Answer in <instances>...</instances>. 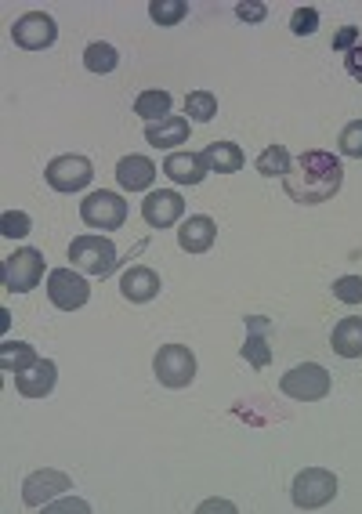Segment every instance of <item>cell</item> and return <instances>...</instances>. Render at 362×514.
<instances>
[{"instance_id": "cell-17", "label": "cell", "mask_w": 362, "mask_h": 514, "mask_svg": "<svg viewBox=\"0 0 362 514\" xmlns=\"http://www.w3.org/2000/svg\"><path fill=\"white\" fill-rule=\"evenodd\" d=\"M163 174L174 181V185H200L210 174L203 153H171L163 160Z\"/></svg>"}, {"instance_id": "cell-32", "label": "cell", "mask_w": 362, "mask_h": 514, "mask_svg": "<svg viewBox=\"0 0 362 514\" xmlns=\"http://www.w3.org/2000/svg\"><path fill=\"white\" fill-rule=\"evenodd\" d=\"M362 40H359V26H344L334 33V51L337 55H348L352 48H359Z\"/></svg>"}, {"instance_id": "cell-24", "label": "cell", "mask_w": 362, "mask_h": 514, "mask_svg": "<svg viewBox=\"0 0 362 514\" xmlns=\"http://www.w3.org/2000/svg\"><path fill=\"white\" fill-rule=\"evenodd\" d=\"M84 66L87 73H95V77H105V73H113L120 66V51L113 44H105V40H95V44H87L84 51Z\"/></svg>"}, {"instance_id": "cell-22", "label": "cell", "mask_w": 362, "mask_h": 514, "mask_svg": "<svg viewBox=\"0 0 362 514\" xmlns=\"http://www.w3.org/2000/svg\"><path fill=\"white\" fill-rule=\"evenodd\" d=\"M37 348L26 341H8L0 344V370L4 373H26L29 366H37Z\"/></svg>"}, {"instance_id": "cell-12", "label": "cell", "mask_w": 362, "mask_h": 514, "mask_svg": "<svg viewBox=\"0 0 362 514\" xmlns=\"http://www.w3.org/2000/svg\"><path fill=\"white\" fill-rule=\"evenodd\" d=\"M185 214V200L174 189H156L142 200V218L149 229H171Z\"/></svg>"}, {"instance_id": "cell-14", "label": "cell", "mask_w": 362, "mask_h": 514, "mask_svg": "<svg viewBox=\"0 0 362 514\" xmlns=\"http://www.w3.org/2000/svg\"><path fill=\"white\" fill-rule=\"evenodd\" d=\"M214 239H218V225H214V218H207V214H192L178 229V247L185 250V254H207V250L214 247Z\"/></svg>"}, {"instance_id": "cell-2", "label": "cell", "mask_w": 362, "mask_h": 514, "mask_svg": "<svg viewBox=\"0 0 362 514\" xmlns=\"http://www.w3.org/2000/svg\"><path fill=\"white\" fill-rule=\"evenodd\" d=\"M69 261L73 268L87 272V276H109L116 265H120V254H116L113 239L95 232V236H77L69 243Z\"/></svg>"}, {"instance_id": "cell-27", "label": "cell", "mask_w": 362, "mask_h": 514, "mask_svg": "<svg viewBox=\"0 0 362 514\" xmlns=\"http://www.w3.org/2000/svg\"><path fill=\"white\" fill-rule=\"evenodd\" d=\"M189 15V4L185 0H153L149 4V19L156 26H181V19Z\"/></svg>"}, {"instance_id": "cell-28", "label": "cell", "mask_w": 362, "mask_h": 514, "mask_svg": "<svg viewBox=\"0 0 362 514\" xmlns=\"http://www.w3.org/2000/svg\"><path fill=\"white\" fill-rule=\"evenodd\" d=\"M29 229H33V218L29 214H22V210H4V218H0V232L8 239H22L29 236Z\"/></svg>"}, {"instance_id": "cell-11", "label": "cell", "mask_w": 362, "mask_h": 514, "mask_svg": "<svg viewBox=\"0 0 362 514\" xmlns=\"http://www.w3.org/2000/svg\"><path fill=\"white\" fill-rule=\"evenodd\" d=\"M73 489V478L55 471V467H44V471H33V475L22 482V504L26 507H48L51 496L69 493Z\"/></svg>"}, {"instance_id": "cell-20", "label": "cell", "mask_w": 362, "mask_h": 514, "mask_svg": "<svg viewBox=\"0 0 362 514\" xmlns=\"http://www.w3.org/2000/svg\"><path fill=\"white\" fill-rule=\"evenodd\" d=\"M247 344H243V359L254 366V370H265L268 362H272V348H268V341L261 334L268 330V319H261V315H247Z\"/></svg>"}, {"instance_id": "cell-15", "label": "cell", "mask_w": 362, "mask_h": 514, "mask_svg": "<svg viewBox=\"0 0 362 514\" xmlns=\"http://www.w3.org/2000/svg\"><path fill=\"white\" fill-rule=\"evenodd\" d=\"M156 174H160V167H156L149 156L131 153L116 163V181H120V189H127V192H145L156 181Z\"/></svg>"}, {"instance_id": "cell-3", "label": "cell", "mask_w": 362, "mask_h": 514, "mask_svg": "<svg viewBox=\"0 0 362 514\" xmlns=\"http://www.w3.org/2000/svg\"><path fill=\"white\" fill-rule=\"evenodd\" d=\"M290 496H294V507H301V511H319L337 496V475L326 467H305L294 478Z\"/></svg>"}, {"instance_id": "cell-33", "label": "cell", "mask_w": 362, "mask_h": 514, "mask_svg": "<svg viewBox=\"0 0 362 514\" xmlns=\"http://www.w3.org/2000/svg\"><path fill=\"white\" fill-rule=\"evenodd\" d=\"M236 15H239V22H250V26H258V22H265L268 8H265V4H236Z\"/></svg>"}, {"instance_id": "cell-31", "label": "cell", "mask_w": 362, "mask_h": 514, "mask_svg": "<svg viewBox=\"0 0 362 514\" xmlns=\"http://www.w3.org/2000/svg\"><path fill=\"white\" fill-rule=\"evenodd\" d=\"M290 29H294L297 37H312L315 29H319V11H315V8H297L294 19H290Z\"/></svg>"}, {"instance_id": "cell-7", "label": "cell", "mask_w": 362, "mask_h": 514, "mask_svg": "<svg viewBox=\"0 0 362 514\" xmlns=\"http://www.w3.org/2000/svg\"><path fill=\"white\" fill-rule=\"evenodd\" d=\"M44 279V254L33 247L15 250L11 257H4V290L8 294H29L37 290Z\"/></svg>"}, {"instance_id": "cell-18", "label": "cell", "mask_w": 362, "mask_h": 514, "mask_svg": "<svg viewBox=\"0 0 362 514\" xmlns=\"http://www.w3.org/2000/svg\"><path fill=\"white\" fill-rule=\"evenodd\" d=\"M145 142L153 149H174V145L189 142V116H167L160 124H145Z\"/></svg>"}, {"instance_id": "cell-35", "label": "cell", "mask_w": 362, "mask_h": 514, "mask_svg": "<svg viewBox=\"0 0 362 514\" xmlns=\"http://www.w3.org/2000/svg\"><path fill=\"white\" fill-rule=\"evenodd\" d=\"M44 511H51V514H62V511H80V514H87L91 511V504H84V500H62V504H48Z\"/></svg>"}, {"instance_id": "cell-6", "label": "cell", "mask_w": 362, "mask_h": 514, "mask_svg": "<svg viewBox=\"0 0 362 514\" xmlns=\"http://www.w3.org/2000/svg\"><path fill=\"white\" fill-rule=\"evenodd\" d=\"M80 218H84L87 229H102V232H113V229H124L127 221V200L124 196H116V192H91L87 200H80Z\"/></svg>"}, {"instance_id": "cell-10", "label": "cell", "mask_w": 362, "mask_h": 514, "mask_svg": "<svg viewBox=\"0 0 362 514\" xmlns=\"http://www.w3.org/2000/svg\"><path fill=\"white\" fill-rule=\"evenodd\" d=\"M11 40H15L22 51H44L58 40V26L44 11H29V15H22V19L11 26Z\"/></svg>"}, {"instance_id": "cell-25", "label": "cell", "mask_w": 362, "mask_h": 514, "mask_svg": "<svg viewBox=\"0 0 362 514\" xmlns=\"http://www.w3.org/2000/svg\"><path fill=\"white\" fill-rule=\"evenodd\" d=\"M185 113H189V124H210L218 116V98L210 95V91H189Z\"/></svg>"}, {"instance_id": "cell-5", "label": "cell", "mask_w": 362, "mask_h": 514, "mask_svg": "<svg viewBox=\"0 0 362 514\" xmlns=\"http://www.w3.org/2000/svg\"><path fill=\"white\" fill-rule=\"evenodd\" d=\"M279 391L294 402H319L330 395V373H326L319 362H301V366H294L290 373H283Z\"/></svg>"}, {"instance_id": "cell-1", "label": "cell", "mask_w": 362, "mask_h": 514, "mask_svg": "<svg viewBox=\"0 0 362 514\" xmlns=\"http://www.w3.org/2000/svg\"><path fill=\"white\" fill-rule=\"evenodd\" d=\"M341 181H344V167L334 153H326V149H308L301 153L294 163H290V171L283 178V189L286 196L301 207H319V203L334 200L337 192H341Z\"/></svg>"}, {"instance_id": "cell-13", "label": "cell", "mask_w": 362, "mask_h": 514, "mask_svg": "<svg viewBox=\"0 0 362 514\" xmlns=\"http://www.w3.org/2000/svg\"><path fill=\"white\" fill-rule=\"evenodd\" d=\"M55 381H58V366L51 359H40L26 373H15V391H19L22 399H44V395L55 391Z\"/></svg>"}, {"instance_id": "cell-23", "label": "cell", "mask_w": 362, "mask_h": 514, "mask_svg": "<svg viewBox=\"0 0 362 514\" xmlns=\"http://www.w3.org/2000/svg\"><path fill=\"white\" fill-rule=\"evenodd\" d=\"M134 113L142 116L145 124H160V120H167V116H171V95H167V91H160V87H153V91H142V95L134 98Z\"/></svg>"}, {"instance_id": "cell-4", "label": "cell", "mask_w": 362, "mask_h": 514, "mask_svg": "<svg viewBox=\"0 0 362 514\" xmlns=\"http://www.w3.org/2000/svg\"><path fill=\"white\" fill-rule=\"evenodd\" d=\"M153 373L163 388H189L196 381V355L185 344H163L153 359Z\"/></svg>"}, {"instance_id": "cell-19", "label": "cell", "mask_w": 362, "mask_h": 514, "mask_svg": "<svg viewBox=\"0 0 362 514\" xmlns=\"http://www.w3.org/2000/svg\"><path fill=\"white\" fill-rule=\"evenodd\" d=\"M330 348H334L341 359H362V315H348L334 326V337H330Z\"/></svg>"}, {"instance_id": "cell-9", "label": "cell", "mask_w": 362, "mask_h": 514, "mask_svg": "<svg viewBox=\"0 0 362 514\" xmlns=\"http://www.w3.org/2000/svg\"><path fill=\"white\" fill-rule=\"evenodd\" d=\"M48 297L51 305L62 308V312H77L91 301V283L73 268H55L48 276Z\"/></svg>"}, {"instance_id": "cell-8", "label": "cell", "mask_w": 362, "mask_h": 514, "mask_svg": "<svg viewBox=\"0 0 362 514\" xmlns=\"http://www.w3.org/2000/svg\"><path fill=\"white\" fill-rule=\"evenodd\" d=\"M44 178H48V185L55 192H80L91 185V178H95V167H91V160L87 156H55V160L48 163V171H44Z\"/></svg>"}, {"instance_id": "cell-30", "label": "cell", "mask_w": 362, "mask_h": 514, "mask_svg": "<svg viewBox=\"0 0 362 514\" xmlns=\"http://www.w3.org/2000/svg\"><path fill=\"white\" fill-rule=\"evenodd\" d=\"M341 153L352 156V160H362V120H352V124L341 131Z\"/></svg>"}, {"instance_id": "cell-34", "label": "cell", "mask_w": 362, "mask_h": 514, "mask_svg": "<svg viewBox=\"0 0 362 514\" xmlns=\"http://www.w3.org/2000/svg\"><path fill=\"white\" fill-rule=\"evenodd\" d=\"M344 69H348V77H355L362 84V44L359 48H352L348 55H344Z\"/></svg>"}, {"instance_id": "cell-16", "label": "cell", "mask_w": 362, "mask_h": 514, "mask_svg": "<svg viewBox=\"0 0 362 514\" xmlns=\"http://www.w3.org/2000/svg\"><path fill=\"white\" fill-rule=\"evenodd\" d=\"M160 276H156L153 268L145 265H134L124 272V279H120V294L131 301V305H149L156 294H160Z\"/></svg>"}, {"instance_id": "cell-26", "label": "cell", "mask_w": 362, "mask_h": 514, "mask_svg": "<svg viewBox=\"0 0 362 514\" xmlns=\"http://www.w3.org/2000/svg\"><path fill=\"white\" fill-rule=\"evenodd\" d=\"M290 153H286V145H268L265 153L258 156V174L261 178H286L290 171Z\"/></svg>"}, {"instance_id": "cell-29", "label": "cell", "mask_w": 362, "mask_h": 514, "mask_svg": "<svg viewBox=\"0 0 362 514\" xmlns=\"http://www.w3.org/2000/svg\"><path fill=\"white\" fill-rule=\"evenodd\" d=\"M334 297L341 305H362V276L334 279Z\"/></svg>"}, {"instance_id": "cell-21", "label": "cell", "mask_w": 362, "mask_h": 514, "mask_svg": "<svg viewBox=\"0 0 362 514\" xmlns=\"http://www.w3.org/2000/svg\"><path fill=\"white\" fill-rule=\"evenodd\" d=\"M203 160H207L210 171L218 174H236L243 171V149L236 142H210L203 149Z\"/></svg>"}]
</instances>
